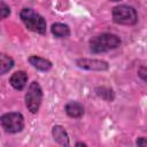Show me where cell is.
Returning <instances> with one entry per match:
<instances>
[{
  "mask_svg": "<svg viewBox=\"0 0 147 147\" xmlns=\"http://www.w3.org/2000/svg\"><path fill=\"white\" fill-rule=\"evenodd\" d=\"M136 144H137L138 146H147V138L140 137V138H138V139L136 140Z\"/></svg>",
  "mask_w": 147,
  "mask_h": 147,
  "instance_id": "2e32d148",
  "label": "cell"
},
{
  "mask_svg": "<svg viewBox=\"0 0 147 147\" xmlns=\"http://www.w3.org/2000/svg\"><path fill=\"white\" fill-rule=\"evenodd\" d=\"M26 83H28V74L23 70L15 71L9 78V84L16 91H23L24 87L26 86Z\"/></svg>",
  "mask_w": 147,
  "mask_h": 147,
  "instance_id": "52a82bcc",
  "label": "cell"
},
{
  "mask_svg": "<svg viewBox=\"0 0 147 147\" xmlns=\"http://www.w3.org/2000/svg\"><path fill=\"white\" fill-rule=\"evenodd\" d=\"M110 1H121V0H110Z\"/></svg>",
  "mask_w": 147,
  "mask_h": 147,
  "instance_id": "ac0fdd59",
  "label": "cell"
},
{
  "mask_svg": "<svg viewBox=\"0 0 147 147\" xmlns=\"http://www.w3.org/2000/svg\"><path fill=\"white\" fill-rule=\"evenodd\" d=\"M122 44L121 38L117 34L105 32L101 34H98L93 38L90 39L88 46L90 51L94 54H100V53H106L113 49H116L119 47Z\"/></svg>",
  "mask_w": 147,
  "mask_h": 147,
  "instance_id": "6da1fadb",
  "label": "cell"
},
{
  "mask_svg": "<svg viewBox=\"0 0 147 147\" xmlns=\"http://www.w3.org/2000/svg\"><path fill=\"white\" fill-rule=\"evenodd\" d=\"M76 65L80 69L90 71H107L109 69L108 62L99 59H78L76 60Z\"/></svg>",
  "mask_w": 147,
  "mask_h": 147,
  "instance_id": "8992f818",
  "label": "cell"
},
{
  "mask_svg": "<svg viewBox=\"0 0 147 147\" xmlns=\"http://www.w3.org/2000/svg\"><path fill=\"white\" fill-rule=\"evenodd\" d=\"M15 65V61L11 56L2 53L0 55V74L1 75H6L9 70L13 69V67Z\"/></svg>",
  "mask_w": 147,
  "mask_h": 147,
  "instance_id": "7c38bea8",
  "label": "cell"
},
{
  "mask_svg": "<svg viewBox=\"0 0 147 147\" xmlns=\"http://www.w3.org/2000/svg\"><path fill=\"white\" fill-rule=\"evenodd\" d=\"M76 146L78 147V146H87V144H85V142H83V141H78V142H76Z\"/></svg>",
  "mask_w": 147,
  "mask_h": 147,
  "instance_id": "e0dca14e",
  "label": "cell"
},
{
  "mask_svg": "<svg viewBox=\"0 0 147 147\" xmlns=\"http://www.w3.org/2000/svg\"><path fill=\"white\" fill-rule=\"evenodd\" d=\"M113 21L119 25H134L138 22V14L132 6L118 5L111 10Z\"/></svg>",
  "mask_w": 147,
  "mask_h": 147,
  "instance_id": "3957f363",
  "label": "cell"
},
{
  "mask_svg": "<svg viewBox=\"0 0 147 147\" xmlns=\"http://www.w3.org/2000/svg\"><path fill=\"white\" fill-rule=\"evenodd\" d=\"M28 61H29V63L34 69H37L39 71H44V72L49 71L52 69V67H53V63L49 60H47L45 57H41V56H38V55H31V56H29Z\"/></svg>",
  "mask_w": 147,
  "mask_h": 147,
  "instance_id": "ba28073f",
  "label": "cell"
},
{
  "mask_svg": "<svg viewBox=\"0 0 147 147\" xmlns=\"http://www.w3.org/2000/svg\"><path fill=\"white\" fill-rule=\"evenodd\" d=\"M95 94L103 99L107 102H113L115 100V92L113 88L107 87V86H99L95 88Z\"/></svg>",
  "mask_w": 147,
  "mask_h": 147,
  "instance_id": "4fadbf2b",
  "label": "cell"
},
{
  "mask_svg": "<svg viewBox=\"0 0 147 147\" xmlns=\"http://www.w3.org/2000/svg\"><path fill=\"white\" fill-rule=\"evenodd\" d=\"M0 123L3 131L10 134L22 132L24 129V117L21 113L17 111L2 114L0 117Z\"/></svg>",
  "mask_w": 147,
  "mask_h": 147,
  "instance_id": "5b68a950",
  "label": "cell"
},
{
  "mask_svg": "<svg viewBox=\"0 0 147 147\" xmlns=\"http://www.w3.org/2000/svg\"><path fill=\"white\" fill-rule=\"evenodd\" d=\"M9 15H10V7L5 1H0V17H1V20L7 18Z\"/></svg>",
  "mask_w": 147,
  "mask_h": 147,
  "instance_id": "5bb4252c",
  "label": "cell"
},
{
  "mask_svg": "<svg viewBox=\"0 0 147 147\" xmlns=\"http://www.w3.org/2000/svg\"><path fill=\"white\" fill-rule=\"evenodd\" d=\"M20 18L25 25V28L32 32H37L39 34H45L47 29V23L45 18L34 11L32 8H23L20 11Z\"/></svg>",
  "mask_w": 147,
  "mask_h": 147,
  "instance_id": "7a4b0ae2",
  "label": "cell"
},
{
  "mask_svg": "<svg viewBox=\"0 0 147 147\" xmlns=\"http://www.w3.org/2000/svg\"><path fill=\"white\" fill-rule=\"evenodd\" d=\"M51 32L56 38H68L70 36V28L64 23H53L51 26Z\"/></svg>",
  "mask_w": 147,
  "mask_h": 147,
  "instance_id": "8fae6325",
  "label": "cell"
},
{
  "mask_svg": "<svg viewBox=\"0 0 147 147\" xmlns=\"http://www.w3.org/2000/svg\"><path fill=\"white\" fill-rule=\"evenodd\" d=\"M42 88L40 86V84L37 80H33L32 83H30L28 91L24 95V101H25V106L28 108V110L31 114H37L40 106H41V101H42Z\"/></svg>",
  "mask_w": 147,
  "mask_h": 147,
  "instance_id": "277c9868",
  "label": "cell"
},
{
  "mask_svg": "<svg viewBox=\"0 0 147 147\" xmlns=\"http://www.w3.org/2000/svg\"><path fill=\"white\" fill-rule=\"evenodd\" d=\"M64 111L71 118H80L84 115V107L78 101H69L64 106Z\"/></svg>",
  "mask_w": 147,
  "mask_h": 147,
  "instance_id": "30bf717a",
  "label": "cell"
},
{
  "mask_svg": "<svg viewBox=\"0 0 147 147\" xmlns=\"http://www.w3.org/2000/svg\"><path fill=\"white\" fill-rule=\"evenodd\" d=\"M138 76H139V78H141L144 82H146L147 83V67H140L139 69H138Z\"/></svg>",
  "mask_w": 147,
  "mask_h": 147,
  "instance_id": "9a60e30c",
  "label": "cell"
},
{
  "mask_svg": "<svg viewBox=\"0 0 147 147\" xmlns=\"http://www.w3.org/2000/svg\"><path fill=\"white\" fill-rule=\"evenodd\" d=\"M52 136H53V139L56 144H59L61 146H69L70 145L68 132L65 131V129L62 125H54L52 127Z\"/></svg>",
  "mask_w": 147,
  "mask_h": 147,
  "instance_id": "9c48e42d",
  "label": "cell"
}]
</instances>
